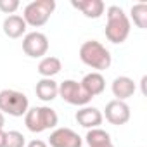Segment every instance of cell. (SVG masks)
Instances as JSON below:
<instances>
[{"mask_svg":"<svg viewBox=\"0 0 147 147\" xmlns=\"http://www.w3.org/2000/svg\"><path fill=\"white\" fill-rule=\"evenodd\" d=\"M109 147H114V145H109Z\"/></svg>","mask_w":147,"mask_h":147,"instance_id":"obj_24","label":"cell"},{"mask_svg":"<svg viewBox=\"0 0 147 147\" xmlns=\"http://www.w3.org/2000/svg\"><path fill=\"white\" fill-rule=\"evenodd\" d=\"M24 145H26V138L21 131L18 130L5 131V147H24Z\"/></svg>","mask_w":147,"mask_h":147,"instance_id":"obj_19","label":"cell"},{"mask_svg":"<svg viewBox=\"0 0 147 147\" xmlns=\"http://www.w3.org/2000/svg\"><path fill=\"white\" fill-rule=\"evenodd\" d=\"M104 116L106 119L114 125V126H121V125H126L130 121V107L126 102L123 100H111L106 104V109H104Z\"/></svg>","mask_w":147,"mask_h":147,"instance_id":"obj_8","label":"cell"},{"mask_svg":"<svg viewBox=\"0 0 147 147\" xmlns=\"http://www.w3.org/2000/svg\"><path fill=\"white\" fill-rule=\"evenodd\" d=\"M59 95L64 102L71 106H82V107L92 100V97L83 90L80 82H75V80H64L59 85Z\"/></svg>","mask_w":147,"mask_h":147,"instance_id":"obj_6","label":"cell"},{"mask_svg":"<svg viewBox=\"0 0 147 147\" xmlns=\"http://www.w3.org/2000/svg\"><path fill=\"white\" fill-rule=\"evenodd\" d=\"M111 90H113V95L116 97V100H126L130 97H133L135 90H137V85L131 78L128 76H118L114 78L113 85H111Z\"/></svg>","mask_w":147,"mask_h":147,"instance_id":"obj_12","label":"cell"},{"mask_svg":"<svg viewBox=\"0 0 147 147\" xmlns=\"http://www.w3.org/2000/svg\"><path fill=\"white\" fill-rule=\"evenodd\" d=\"M26 147H47V142H43V140H40V138H35V140H31Z\"/></svg>","mask_w":147,"mask_h":147,"instance_id":"obj_21","label":"cell"},{"mask_svg":"<svg viewBox=\"0 0 147 147\" xmlns=\"http://www.w3.org/2000/svg\"><path fill=\"white\" fill-rule=\"evenodd\" d=\"M4 125H5V118H4L2 113H0V128H4Z\"/></svg>","mask_w":147,"mask_h":147,"instance_id":"obj_23","label":"cell"},{"mask_svg":"<svg viewBox=\"0 0 147 147\" xmlns=\"http://www.w3.org/2000/svg\"><path fill=\"white\" fill-rule=\"evenodd\" d=\"M59 123L57 113L49 106H36L28 109L24 114V125L31 133H42L45 130L55 128Z\"/></svg>","mask_w":147,"mask_h":147,"instance_id":"obj_3","label":"cell"},{"mask_svg":"<svg viewBox=\"0 0 147 147\" xmlns=\"http://www.w3.org/2000/svg\"><path fill=\"white\" fill-rule=\"evenodd\" d=\"M61 69H62V62H61V59H57L54 55H47V57H43L38 62V73H40L43 78L55 76Z\"/></svg>","mask_w":147,"mask_h":147,"instance_id":"obj_17","label":"cell"},{"mask_svg":"<svg viewBox=\"0 0 147 147\" xmlns=\"http://www.w3.org/2000/svg\"><path fill=\"white\" fill-rule=\"evenodd\" d=\"M54 11H55V2L54 0H35V2H30L24 7L23 19H24V23L28 26L40 28L50 19Z\"/></svg>","mask_w":147,"mask_h":147,"instance_id":"obj_5","label":"cell"},{"mask_svg":"<svg viewBox=\"0 0 147 147\" xmlns=\"http://www.w3.org/2000/svg\"><path fill=\"white\" fill-rule=\"evenodd\" d=\"M0 147H5V131H4V128H0Z\"/></svg>","mask_w":147,"mask_h":147,"instance_id":"obj_22","label":"cell"},{"mask_svg":"<svg viewBox=\"0 0 147 147\" xmlns=\"http://www.w3.org/2000/svg\"><path fill=\"white\" fill-rule=\"evenodd\" d=\"M30 109V100L23 92L5 88L0 92V113L9 114L14 118H21L28 113Z\"/></svg>","mask_w":147,"mask_h":147,"instance_id":"obj_4","label":"cell"},{"mask_svg":"<svg viewBox=\"0 0 147 147\" xmlns=\"http://www.w3.org/2000/svg\"><path fill=\"white\" fill-rule=\"evenodd\" d=\"M49 50V38L40 31H31L23 38V52L28 57H43Z\"/></svg>","mask_w":147,"mask_h":147,"instance_id":"obj_7","label":"cell"},{"mask_svg":"<svg viewBox=\"0 0 147 147\" xmlns=\"http://www.w3.org/2000/svg\"><path fill=\"white\" fill-rule=\"evenodd\" d=\"M71 5L82 11V14L88 19H99L106 11V4L102 0H73Z\"/></svg>","mask_w":147,"mask_h":147,"instance_id":"obj_11","label":"cell"},{"mask_svg":"<svg viewBox=\"0 0 147 147\" xmlns=\"http://www.w3.org/2000/svg\"><path fill=\"white\" fill-rule=\"evenodd\" d=\"M80 85L83 87V90L92 99L97 97V95H100L106 90V80H104V76L100 75V73H97V71H92V73H88V75H85L83 80L80 82Z\"/></svg>","mask_w":147,"mask_h":147,"instance_id":"obj_13","label":"cell"},{"mask_svg":"<svg viewBox=\"0 0 147 147\" xmlns=\"http://www.w3.org/2000/svg\"><path fill=\"white\" fill-rule=\"evenodd\" d=\"M75 119L78 121L80 126L87 128V130H92V128H99V125H102V113L97 109V107H92V106H83L82 109L76 111L75 114Z\"/></svg>","mask_w":147,"mask_h":147,"instance_id":"obj_10","label":"cell"},{"mask_svg":"<svg viewBox=\"0 0 147 147\" xmlns=\"http://www.w3.org/2000/svg\"><path fill=\"white\" fill-rule=\"evenodd\" d=\"M82 137L71 128H55L49 137L50 147H82Z\"/></svg>","mask_w":147,"mask_h":147,"instance_id":"obj_9","label":"cell"},{"mask_svg":"<svg viewBox=\"0 0 147 147\" xmlns=\"http://www.w3.org/2000/svg\"><path fill=\"white\" fill-rule=\"evenodd\" d=\"M85 142L88 144V147H109V145H113L111 135L106 130H102V128L88 130L87 137H85Z\"/></svg>","mask_w":147,"mask_h":147,"instance_id":"obj_16","label":"cell"},{"mask_svg":"<svg viewBox=\"0 0 147 147\" xmlns=\"http://www.w3.org/2000/svg\"><path fill=\"white\" fill-rule=\"evenodd\" d=\"M80 59L85 66H88L92 69H97V73L104 71V69H109L111 62H113L111 52L97 40H87V42L82 43Z\"/></svg>","mask_w":147,"mask_h":147,"instance_id":"obj_2","label":"cell"},{"mask_svg":"<svg viewBox=\"0 0 147 147\" xmlns=\"http://www.w3.org/2000/svg\"><path fill=\"white\" fill-rule=\"evenodd\" d=\"M106 16H107V24H106V30H104L106 38L111 43L126 42V38L130 36L131 24H130V19L125 14V11L118 5H111V7H107Z\"/></svg>","mask_w":147,"mask_h":147,"instance_id":"obj_1","label":"cell"},{"mask_svg":"<svg viewBox=\"0 0 147 147\" xmlns=\"http://www.w3.org/2000/svg\"><path fill=\"white\" fill-rule=\"evenodd\" d=\"M35 94H36V97L40 100L52 102L59 95V83L54 82L52 78H42L35 87Z\"/></svg>","mask_w":147,"mask_h":147,"instance_id":"obj_15","label":"cell"},{"mask_svg":"<svg viewBox=\"0 0 147 147\" xmlns=\"http://www.w3.org/2000/svg\"><path fill=\"white\" fill-rule=\"evenodd\" d=\"M131 19H133V24L140 30H145L147 28V5L145 4H135L131 5Z\"/></svg>","mask_w":147,"mask_h":147,"instance_id":"obj_18","label":"cell"},{"mask_svg":"<svg viewBox=\"0 0 147 147\" xmlns=\"http://www.w3.org/2000/svg\"><path fill=\"white\" fill-rule=\"evenodd\" d=\"M19 9V2L18 0H0V11L4 14H14Z\"/></svg>","mask_w":147,"mask_h":147,"instance_id":"obj_20","label":"cell"},{"mask_svg":"<svg viewBox=\"0 0 147 147\" xmlns=\"http://www.w3.org/2000/svg\"><path fill=\"white\" fill-rule=\"evenodd\" d=\"M26 23L23 19V16H18V14H12V16H7L2 23V30L5 33V36L9 38H21L24 33H26Z\"/></svg>","mask_w":147,"mask_h":147,"instance_id":"obj_14","label":"cell"}]
</instances>
